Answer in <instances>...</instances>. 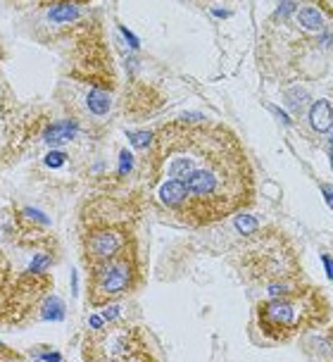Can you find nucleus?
<instances>
[{
  "instance_id": "nucleus-13",
  "label": "nucleus",
  "mask_w": 333,
  "mask_h": 362,
  "mask_svg": "<svg viewBox=\"0 0 333 362\" xmlns=\"http://www.w3.org/2000/svg\"><path fill=\"white\" fill-rule=\"evenodd\" d=\"M43 317L46 320H55L60 322L62 317H65V310H62V303L57 298H48L46 303H43Z\"/></svg>"
},
{
  "instance_id": "nucleus-9",
  "label": "nucleus",
  "mask_w": 333,
  "mask_h": 362,
  "mask_svg": "<svg viewBox=\"0 0 333 362\" xmlns=\"http://www.w3.org/2000/svg\"><path fill=\"white\" fill-rule=\"evenodd\" d=\"M74 122H55V124H50L48 129H46V141L48 144H53V146H57V144H67L69 139H72V132H74Z\"/></svg>"
},
{
  "instance_id": "nucleus-3",
  "label": "nucleus",
  "mask_w": 333,
  "mask_h": 362,
  "mask_svg": "<svg viewBox=\"0 0 333 362\" xmlns=\"http://www.w3.org/2000/svg\"><path fill=\"white\" fill-rule=\"evenodd\" d=\"M138 210L114 196H95L79 215V245L86 269L119 257L136 241Z\"/></svg>"
},
{
  "instance_id": "nucleus-19",
  "label": "nucleus",
  "mask_w": 333,
  "mask_h": 362,
  "mask_svg": "<svg viewBox=\"0 0 333 362\" xmlns=\"http://www.w3.org/2000/svg\"><path fill=\"white\" fill-rule=\"evenodd\" d=\"M324 264H326V272H329V279H333V260L329 255H324Z\"/></svg>"
},
{
  "instance_id": "nucleus-11",
  "label": "nucleus",
  "mask_w": 333,
  "mask_h": 362,
  "mask_svg": "<svg viewBox=\"0 0 333 362\" xmlns=\"http://www.w3.org/2000/svg\"><path fill=\"white\" fill-rule=\"evenodd\" d=\"M300 24H303L305 29H312V31H319L324 27V19L322 15H319V10L317 8H303L300 10Z\"/></svg>"
},
{
  "instance_id": "nucleus-18",
  "label": "nucleus",
  "mask_w": 333,
  "mask_h": 362,
  "mask_svg": "<svg viewBox=\"0 0 333 362\" xmlns=\"http://www.w3.org/2000/svg\"><path fill=\"white\" fill-rule=\"evenodd\" d=\"M322 191H324V196H326V200H329V205L333 208V189L331 186H326V184H322Z\"/></svg>"
},
{
  "instance_id": "nucleus-4",
  "label": "nucleus",
  "mask_w": 333,
  "mask_h": 362,
  "mask_svg": "<svg viewBox=\"0 0 333 362\" xmlns=\"http://www.w3.org/2000/svg\"><path fill=\"white\" fill-rule=\"evenodd\" d=\"M331 322V303L319 286L303 281L300 286L284 296L258 303L255 325L260 334L272 344H291L310 329L324 327Z\"/></svg>"
},
{
  "instance_id": "nucleus-2",
  "label": "nucleus",
  "mask_w": 333,
  "mask_h": 362,
  "mask_svg": "<svg viewBox=\"0 0 333 362\" xmlns=\"http://www.w3.org/2000/svg\"><path fill=\"white\" fill-rule=\"evenodd\" d=\"M236 269L248 284L284 296L305 281L298 245L281 226L258 229L236 253Z\"/></svg>"
},
{
  "instance_id": "nucleus-5",
  "label": "nucleus",
  "mask_w": 333,
  "mask_h": 362,
  "mask_svg": "<svg viewBox=\"0 0 333 362\" xmlns=\"http://www.w3.org/2000/svg\"><path fill=\"white\" fill-rule=\"evenodd\" d=\"M83 362H157L145 332L129 322H105L81 341Z\"/></svg>"
},
{
  "instance_id": "nucleus-17",
  "label": "nucleus",
  "mask_w": 333,
  "mask_h": 362,
  "mask_svg": "<svg viewBox=\"0 0 333 362\" xmlns=\"http://www.w3.org/2000/svg\"><path fill=\"white\" fill-rule=\"evenodd\" d=\"M129 167H131V155L124 151V153H121V172H126Z\"/></svg>"
},
{
  "instance_id": "nucleus-14",
  "label": "nucleus",
  "mask_w": 333,
  "mask_h": 362,
  "mask_svg": "<svg viewBox=\"0 0 333 362\" xmlns=\"http://www.w3.org/2000/svg\"><path fill=\"white\" fill-rule=\"evenodd\" d=\"M236 229H241V234H255V231L260 229V224H258V219H253V217H248V215H238L236 217Z\"/></svg>"
},
{
  "instance_id": "nucleus-15",
  "label": "nucleus",
  "mask_w": 333,
  "mask_h": 362,
  "mask_svg": "<svg viewBox=\"0 0 333 362\" xmlns=\"http://www.w3.org/2000/svg\"><path fill=\"white\" fill-rule=\"evenodd\" d=\"M62 163H65V155H62L60 151L48 153V158H46V165H48V167H60Z\"/></svg>"
},
{
  "instance_id": "nucleus-7",
  "label": "nucleus",
  "mask_w": 333,
  "mask_h": 362,
  "mask_svg": "<svg viewBox=\"0 0 333 362\" xmlns=\"http://www.w3.org/2000/svg\"><path fill=\"white\" fill-rule=\"evenodd\" d=\"M50 284H53V279H50L48 272L31 269L10 279V284L3 286V322L17 325V322H24L27 317H31V313L48 296Z\"/></svg>"
},
{
  "instance_id": "nucleus-8",
  "label": "nucleus",
  "mask_w": 333,
  "mask_h": 362,
  "mask_svg": "<svg viewBox=\"0 0 333 362\" xmlns=\"http://www.w3.org/2000/svg\"><path fill=\"white\" fill-rule=\"evenodd\" d=\"M310 124L315 127V132L326 134L333 127V110L329 100H317L310 110Z\"/></svg>"
},
{
  "instance_id": "nucleus-1",
  "label": "nucleus",
  "mask_w": 333,
  "mask_h": 362,
  "mask_svg": "<svg viewBox=\"0 0 333 362\" xmlns=\"http://www.w3.org/2000/svg\"><path fill=\"white\" fill-rule=\"evenodd\" d=\"M152 198L190 229L224 222L255 203V170L231 129L176 119L152 134L143 160Z\"/></svg>"
},
{
  "instance_id": "nucleus-20",
  "label": "nucleus",
  "mask_w": 333,
  "mask_h": 362,
  "mask_svg": "<svg viewBox=\"0 0 333 362\" xmlns=\"http://www.w3.org/2000/svg\"><path fill=\"white\" fill-rule=\"evenodd\" d=\"M331 151H333V148H331ZM331 160H333V153H331Z\"/></svg>"
},
{
  "instance_id": "nucleus-16",
  "label": "nucleus",
  "mask_w": 333,
  "mask_h": 362,
  "mask_svg": "<svg viewBox=\"0 0 333 362\" xmlns=\"http://www.w3.org/2000/svg\"><path fill=\"white\" fill-rule=\"evenodd\" d=\"M317 10H324L326 15L333 17V0H322V3H317Z\"/></svg>"
},
{
  "instance_id": "nucleus-6",
  "label": "nucleus",
  "mask_w": 333,
  "mask_h": 362,
  "mask_svg": "<svg viewBox=\"0 0 333 362\" xmlns=\"http://www.w3.org/2000/svg\"><path fill=\"white\" fill-rule=\"evenodd\" d=\"M140 281H143V264H140L138 243H133L119 257L88 269L86 300L91 308L114 305V300H119L121 296L136 291Z\"/></svg>"
},
{
  "instance_id": "nucleus-12",
  "label": "nucleus",
  "mask_w": 333,
  "mask_h": 362,
  "mask_svg": "<svg viewBox=\"0 0 333 362\" xmlns=\"http://www.w3.org/2000/svg\"><path fill=\"white\" fill-rule=\"evenodd\" d=\"M79 8L76 5H55V8H50L48 17L53 19V22H67V19H76L79 17Z\"/></svg>"
},
{
  "instance_id": "nucleus-10",
  "label": "nucleus",
  "mask_w": 333,
  "mask_h": 362,
  "mask_svg": "<svg viewBox=\"0 0 333 362\" xmlns=\"http://www.w3.org/2000/svg\"><path fill=\"white\" fill-rule=\"evenodd\" d=\"M88 107H91V112L95 115H105L107 110H110V95H107V90L102 88H95L88 93Z\"/></svg>"
}]
</instances>
